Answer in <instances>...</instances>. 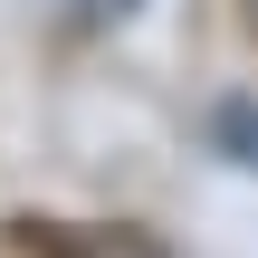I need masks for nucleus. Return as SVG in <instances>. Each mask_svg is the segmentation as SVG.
<instances>
[{
    "label": "nucleus",
    "mask_w": 258,
    "mask_h": 258,
    "mask_svg": "<svg viewBox=\"0 0 258 258\" xmlns=\"http://www.w3.org/2000/svg\"><path fill=\"white\" fill-rule=\"evenodd\" d=\"M211 144H220L239 172H258V96H230V105L211 115Z\"/></svg>",
    "instance_id": "1"
}]
</instances>
